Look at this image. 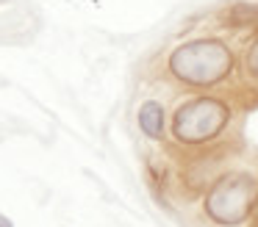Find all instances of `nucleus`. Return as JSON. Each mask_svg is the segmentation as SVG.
<instances>
[{
  "label": "nucleus",
  "instance_id": "7",
  "mask_svg": "<svg viewBox=\"0 0 258 227\" xmlns=\"http://www.w3.org/2000/svg\"><path fill=\"white\" fill-rule=\"evenodd\" d=\"M244 69L247 75L252 78V81L258 83V36L250 42V47H247V55H244Z\"/></svg>",
  "mask_w": 258,
  "mask_h": 227
},
{
  "label": "nucleus",
  "instance_id": "1",
  "mask_svg": "<svg viewBox=\"0 0 258 227\" xmlns=\"http://www.w3.org/2000/svg\"><path fill=\"white\" fill-rule=\"evenodd\" d=\"M167 69L178 83L191 89H208L228 81L236 69V55L228 42L214 36L183 42L169 53Z\"/></svg>",
  "mask_w": 258,
  "mask_h": 227
},
{
  "label": "nucleus",
  "instance_id": "2",
  "mask_svg": "<svg viewBox=\"0 0 258 227\" xmlns=\"http://www.w3.org/2000/svg\"><path fill=\"white\" fill-rule=\"evenodd\" d=\"M206 216L219 227H239L255 213L258 177L250 172H225L206 191Z\"/></svg>",
  "mask_w": 258,
  "mask_h": 227
},
{
  "label": "nucleus",
  "instance_id": "6",
  "mask_svg": "<svg viewBox=\"0 0 258 227\" xmlns=\"http://www.w3.org/2000/svg\"><path fill=\"white\" fill-rule=\"evenodd\" d=\"M230 28H258V3H236L225 11Z\"/></svg>",
  "mask_w": 258,
  "mask_h": 227
},
{
  "label": "nucleus",
  "instance_id": "5",
  "mask_svg": "<svg viewBox=\"0 0 258 227\" xmlns=\"http://www.w3.org/2000/svg\"><path fill=\"white\" fill-rule=\"evenodd\" d=\"M219 175H222V172L217 169L214 155H203V158H191L189 169H186V183H189L191 191H203V188L208 191V186H211Z\"/></svg>",
  "mask_w": 258,
  "mask_h": 227
},
{
  "label": "nucleus",
  "instance_id": "9",
  "mask_svg": "<svg viewBox=\"0 0 258 227\" xmlns=\"http://www.w3.org/2000/svg\"><path fill=\"white\" fill-rule=\"evenodd\" d=\"M252 221H255V227H258V205H255V213H252Z\"/></svg>",
  "mask_w": 258,
  "mask_h": 227
},
{
  "label": "nucleus",
  "instance_id": "8",
  "mask_svg": "<svg viewBox=\"0 0 258 227\" xmlns=\"http://www.w3.org/2000/svg\"><path fill=\"white\" fill-rule=\"evenodd\" d=\"M0 227H14V224H12V219H9V216L0 213Z\"/></svg>",
  "mask_w": 258,
  "mask_h": 227
},
{
  "label": "nucleus",
  "instance_id": "4",
  "mask_svg": "<svg viewBox=\"0 0 258 227\" xmlns=\"http://www.w3.org/2000/svg\"><path fill=\"white\" fill-rule=\"evenodd\" d=\"M136 122H139V130L145 133L147 138H164L167 133V111L158 100H145L139 105V114H136Z\"/></svg>",
  "mask_w": 258,
  "mask_h": 227
},
{
  "label": "nucleus",
  "instance_id": "3",
  "mask_svg": "<svg viewBox=\"0 0 258 227\" xmlns=\"http://www.w3.org/2000/svg\"><path fill=\"white\" fill-rule=\"evenodd\" d=\"M230 105L222 97L200 94L172 114V138L183 147H206L230 125Z\"/></svg>",
  "mask_w": 258,
  "mask_h": 227
}]
</instances>
